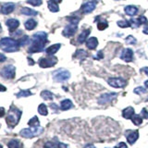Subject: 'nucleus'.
I'll return each mask as SVG.
<instances>
[{
	"mask_svg": "<svg viewBox=\"0 0 148 148\" xmlns=\"http://www.w3.org/2000/svg\"><path fill=\"white\" fill-rule=\"evenodd\" d=\"M47 43V34L45 32H38L32 37V45L30 46V53H37L43 51L45 44Z\"/></svg>",
	"mask_w": 148,
	"mask_h": 148,
	"instance_id": "nucleus-1",
	"label": "nucleus"
},
{
	"mask_svg": "<svg viewBox=\"0 0 148 148\" xmlns=\"http://www.w3.org/2000/svg\"><path fill=\"white\" fill-rule=\"evenodd\" d=\"M0 48H1L3 51L7 52V53L16 52L19 50L20 45L18 43V40L12 39V38H9V37H5L0 40Z\"/></svg>",
	"mask_w": 148,
	"mask_h": 148,
	"instance_id": "nucleus-2",
	"label": "nucleus"
},
{
	"mask_svg": "<svg viewBox=\"0 0 148 148\" xmlns=\"http://www.w3.org/2000/svg\"><path fill=\"white\" fill-rule=\"evenodd\" d=\"M20 116H22V111L19 110V109L16 107H12L9 110V112H8L7 118H6L7 124L9 126L10 128H13L20 121Z\"/></svg>",
	"mask_w": 148,
	"mask_h": 148,
	"instance_id": "nucleus-3",
	"label": "nucleus"
},
{
	"mask_svg": "<svg viewBox=\"0 0 148 148\" xmlns=\"http://www.w3.org/2000/svg\"><path fill=\"white\" fill-rule=\"evenodd\" d=\"M43 132H44L43 128H41V127H35V128H32V129H23L20 130V134L24 138H32L41 134Z\"/></svg>",
	"mask_w": 148,
	"mask_h": 148,
	"instance_id": "nucleus-4",
	"label": "nucleus"
},
{
	"mask_svg": "<svg viewBox=\"0 0 148 148\" xmlns=\"http://www.w3.org/2000/svg\"><path fill=\"white\" fill-rule=\"evenodd\" d=\"M54 80L57 82H65L67 80H69L70 77V73L66 70H58L57 71H55L53 73Z\"/></svg>",
	"mask_w": 148,
	"mask_h": 148,
	"instance_id": "nucleus-5",
	"label": "nucleus"
},
{
	"mask_svg": "<svg viewBox=\"0 0 148 148\" xmlns=\"http://www.w3.org/2000/svg\"><path fill=\"white\" fill-rule=\"evenodd\" d=\"M0 73L5 79H13L16 74V68L13 65H7L3 68Z\"/></svg>",
	"mask_w": 148,
	"mask_h": 148,
	"instance_id": "nucleus-6",
	"label": "nucleus"
},
{
	"mask_svg": "<svg viewBox=\"0 0 148 148\" xmlns=\"http://www.w3.org/2000/svg\"><path fill=\"white\" fill-rule=\"evenodd\" d=\"M57 62V58L55 57H44L39 60V66L41 68H50L56 65Z\"/></svg>",
	"mask_w": 148,
	"mask_h": 148,
	"instance_id": "nucleus-7",
	"label": "nucleus"
},
{
	"mask_svg": "<svg viewBox=\"0 0 148 148\" xmlns=\"http://www.w3.org/2000/svg\"><path fill=\"white\" fill-rule=\"evenodd\" d=\"M107 82L110 86L114 88H123L126 86L127 82L121 78H109L107 80Z\"/></svg>",
	"mask_w": 148,
	"mask_h": 148,
	"instance_id": "nucleus-8",
	"label": "nucleus"
},
{
	"mask_svg": "<svg viewBox=\"0 0 148 148\" xmlns=\"http://www.w3.org/2000/svg\"><path fill=\"white\" fill-rule=\"evenodd\" d=\"M117 94L116 93H108V94H103L98 98V104L100 105H105L107 103L111 102V101L116 98Z\"/></svg>",
	"mask_w": 148,
	"mask_h": 148,
	"instance_id": "nucleus-9",
	"label": "nucleus"
},
{
	"mask_svg": "<svg viewBox=\"0 0 148 148\" xmlns=\"http://www.w3.org/2000/svg\"><path fill=\"white\" fill-rule=\"evenodd\" d=\"M78 29V25L74 24V23H70L68 26H66V28L64 29V31L62 32V34L65 37H71L75 34L76 31Z\"/></svg>",
	"mask_w": 148,
	"mask_h": 148,
	"instance_id": "nucleus-10",
	"label": "nucleus"
},
{
	"mask_svg": "<svg viewBox=\"0 0 148 148\" xmlns=\"http://www.w3.org/2000/svg\"><path fill=\"white\" fill-rule=\"evenodd\" d=\"M120 58L125 62H130L133 59V51L130 48H125L122 50Z\"/></svg>",
	"mask_w": 148,
	"mask_h": 148,
	"instance_id": "nucleus-11",
	"label": "nucleus"
},
{
	"mask_svg": "<svg viewBox=\"0 0 148 148\" xmlns=\"http://www.w3.org/2000/svg\"><path fill=\"white\" fill-rule=\"evenodd\" d=\"M95 7H96V2L95 1H87L84 4H82L81 9H82V11L83 12V13L87 14V13H90V12H92V11H94Z\"/></svg>",
	"mask_w": 148,
	"mask_h": 148,
	"instance_id": "nucleus-12",
	"label": "nucleus"
},
{
	"mask_svg": "<svg viewBox=\"0 0 148 148\" xmlns=\"http://www.w3.org/2000/svg\"><path fill=\"white\" fill-rule=\"evenodd\" d=\"M6 24H7L8 30H9V32L12 33L13 32H15L17 28L20 26V22L18 20H15V19H9V20H7Z\"/></svg>",
	"mask_w": 148,
	"mask_h": 148,
	"instance_id": "nucleus-13",
	"label": "nucleus"
},
{
	"mask_svg": "<svg viewBox=\"0 0 148 148\" xmlns=\"http://www.w3.org/2000/svg\"><path fill=\"white\" fill-rule=\"evenodd\" d=\"M15 9V4L13 3H6L3 4L1 7V12L3 14H10L11 12H13V10Z\"/></svg>",
	"mask_w": 148,
	"mask_h": 148,
	"instance_id": "nucleus-14",
	"label": "nucleus"
},
{
	"mask_svg": "<svg viewBox=\"0 0 148 148\" xmlns=\"http://www.w3.org/2000/svg\"><path fill=\"white\" fill-rule=\"evenodd\" d=\"M98 45V40L95 37H90L88 38V40L86 41V46L89 49L94 50L96 48V46Z\"/></svg>",
	"mask_w": 148,
	"mask_h": 148,
	"instance_id": "nucleus-15",
	"label": "nucleus"
},
{
	"mask_svg": "<svg viewBox=\"0 0 148 148\" xmlns=\"http://www.w3.org/2000/svg\"><path fill=\"white\" fill-rule=\"evenodd\" d=\"M139 137V132L138 130H134V132H130L128 135H127V140H128L130 145H132L137 141Z\"/></svg>",
	"mask_w": 148,
	"mask_h": 148,
	"instance_id": "nucleus-16",
	"label": "nucleus"
},
{
	"mask_svg": "<svg viewBox=\"0 0 148 148\" xmlns=\"http://www.w3.org/2000/svg\"><path fill=\"white\" fill-rule=\"evenodd\" d=\"M60 45L59 44H56V45H51V46H49V47H47L45 49V53L47 54V55H49V56H53L54 54H56L58 50H59V48H60Z\"/></svg>",
	"mask_w": 148,
	"mask_h": 148,
	"instance_id": "nucleus-17",
	"label": "nucleus"
},
{
	"mask_svg": "<svg viewBox=\"0 0 148 148\" xmlns=\"http://www.w3.org/2000/svg\"><path fill=\"white\" fill-rule=\"evenodd\" d=\"M122 116L125 118H128V120H132V118L134 116V109L132 107L125 108L124 110L122 111Z\"/></svg>",
	"mask_w": 148,
	"mask_h": 148,
	"instance_id": "nucleus-18",
	"label": "nucleus"
},
{
	"mask_svg": "<svg viewBox=\"0 0 148 148\" xmlns=\"http://www.w3.org/2000/svg\"><path fill=\"white\" fill-rule=\"evenodd\" d=\"M125 13L129 16H135L138 13V8L135 6H127L125 7Z\"/></svg>",
	"mask_w": 148,
	"mask_h": 148,
	"instance_id": "nucleus-19",
	"label": "nucleus"
},
{
	"mask_svg": "<svg viewBox=\"0 0 148 148\" xmlns=\"http://www.w3.org/2000/svg\"><path fill=\"white\" fill-rule=\"evenodd\" d=\"M24 26L28 31H32V30H33L37 26V22L36 20H34L33 19H29L27 22L24 23Z\"/></svg>",
	"mask_w": 148,
	"mask_h": 148,
	"instance_id": "nucleus-20",
	"label": "nucleus"
},
{
	"mask_svg": "<svg viewBox=\"0 0 148 148\" xmlns=\"http://www.w3.org/2000/svg\"><path fill=\"white\" fill-rule=\"evenodd\" d=\"M72 102H71L70 100L69 99H65V100H63L61 101V103H60V107L62 110H68V109H70L72 107Z\"/></svg>",
	"mask_w": 148,
	"mask_h": 148,
	"instance_id": "nucleus-21",
	"label": "nucleus"
},
{
	"mask_svg": "<svg viewBox=\"0 0 148 148\" xmlns=\"http://www.w3.org/2000/svg\"><path fill=\"white\" fill-rule=\"evenodd\" d=\"M7 147L8 148H23V145L19 140H15V139H13V140L8 142Z\"/></svg>",
	"mask_w": 148,
	"mask_h": 148,
	"instance_id": "nucleus-22",
	"label": "nucleus"
},
{
	"mask_svg": "<svg viewBox=\"0 0 148 148\" xmlns=\"http://www.w3.org/2000/svg\"><path fill=\"white\" fill-rule=\"evenodd\" d=\"M47 6H48L49 10L51 11V12H57V11H59V7H58L57 3L55 2L54 0H49V1L47 2Z\"/></svg>",
	"mask_w": 148,
	"mask_h": 148,
	"instance_id": "nucleus-23",
	"label": "nucleus"
},
{
	"mask_svg": "<svg viewBox=\"0 0 148 148\" xmlns=\"http://www.w3.org/2000/svg\"><path fill=\"white\" fill-rule=\"evenodd\" d=\"M89 34H90V30H85V31H83L78 37V43L83 44L84 42L86 41V38L88 37Z\"/></svg>",
	"mask_w": 148,
	"mask_h": 148,
	"instance_id": "nucleus-24",
	"label": "nucleus"
},
{
	"mask_svg": "<svg viewBox=\"0 0 148 148\" xmlns=\"http://www.w3.org/2000/svg\"><path fill=\"white\" fill-rule=\"evenodd\" d=\"M22 13L26 15V16H36L38 15V12L35 11L34 9H32V8H29V7H22Z\"/></svg>",
	"mask_w": 148,
	"mask_h": 148,
	"instance_id": "nucleus-25",
	"label": "nucleus"
},
{
	"mask_svg": "<svg viewBox=\"0 0 148 148\" xmlns=\"http://www.w3.org/2000/svg\"><path fill=\"white\" fill-rule=\"evenodd\" d=\"M39 123L40 121L39 120H38V118L36 116H34L32 118H31V120H29L28 124L30 127H32V128H35V127H39Z\"/></svg>",
	"mask_w": 148,
	"mask_h": 148,
	"instance_id": "nucleus-26",
	"label": "nucleus"
},
{
	"mask_svg": "<svg viewBox=\"0 0 148 148\" xmlns=\"http://www.w3.org/2000/svg\"><path fill=\"white\" fill-rule=\"evenodd\" d=\"M41 96L42 98H44L45 100H53L54 98L53 94L49 91H43L41 93Z\"/></svg>",
	"mask_w": 148,
	"mask_h": 148,
	"instance_id": "nucleus-27",
	"label": "nucleus"
},
{
	"mask_svg": "<svg viewBox=\"0 0 148 148\" xmlns=\"http://www.w3.org/2000/svg\"><path fill=\"white\" fill-rule=\"evenodd\" d=\"M38 112L39 114H41L42 116H46L47 115V107L45 105V104H41L39 107H38Z\"/></svg>",
	"mask_w": 148,
	"mask_h": 148,
	"instance_id": "nucleus-28",
	"label": "nucleus"
},
{
	"mask_svg": "<svg viewBox=\"0 0 148 148\" xmlns=\"http://www.w3.org/2000/svg\"><path fill=\"white\" fill-rule=\"evenodd\" d=\"M87 57V52L86 51H84V50L82 49H79L76 51L75 55H74V57H77V58H84V57Z\"/></svg>",
	"mask_w": 148,
	"mask_h": 148,
	"instance_id": "nucleus-29",
	"label": "nucleus"
},
{
	"mask_svg": "<svg viewBox=\"0 0 148 148\" xmlns=\"http://www.w3.org/2000/svg\"><path fill=\"white\" fill-rule=\"evenodd\" d=\"M18 43L20 45V46H24L25 45H27L30 43V39H29V37L27 35H25L22 38H20V39L18 40Z\"/></svg>",
	"mask_w": 148,
	"mask_h": 148,
	"instance_id": "nucleus-30",
	"label": "nucleus"
},
{
	"mask_svg": "<svg viewBox=\"0 0 148 148\" xmlns=\"http://www.w3.org/2000/svg\"><path fill=\"white\" fill-rule=\"evenodd\" d=\"M132 120L135 125H140L142 122H143V118L139 115H134L132 118Z\"/></svg>",
	"mask_w": 148,
	"mask_h": 148,
	"instance_id": "nucleus-31",
	"label": "nucleus"
},
{
	"mask_svg": "<svg viewBox=\"0 0 148 148\" xmlns=\"http://www.w3.org/2000/svg\"><path fill=\"white\" fill-rule=\"evenodd\" d=\"M118 25L120 28H127L132 26L130 22H128V20H120V22H118Z\"/></svg>",
	"mask_w": 148,
	"mask_h": 148,
	"instance_id": "nucleus-32",
	"label": "nucleus"
},
{
	"mask_svg": "<svg viewBox=\"0 0 148 148\" xmlns=\"http://www.w3.org/2000/svg\"><path fill=\"white\" fill-rule=\"evenodd\" d=\"M30 95H32V93L28 91V90H22V91H20L19 94H17V97H26V96H30Z\"/></svg>",
	"mask_w": 148,
	"mask_h": 148,
	"instance_id": "nucleus-33",
	"label": "nucleus"
},
{
	"mask_svg": "<svg viewBox=\"0 0 148 148\" xmlns=\"http://www.w3.org/2000/svg\"><path fill=\"white\" fill-rule=\"evenodd\" d=\"M27 3L33 7H38V6H41L43 2H42V0H28Z\"/></svg>",
	"mask_w": 148,
	"mask_h": 148,
	"instance_id": "nucleus-34",
	"label": "nucleus"
},
{
	"mask_svg": "<svg viewBox=\"0 0 148 148\" xmlns=\"http://www.w3.org/2000/svg\"><path fill=\"white\" fill-rule=\"evenodd\" d=\"M126 43L129 45H135L136 44V39L132 35H129L126 38Z\"/></svg>",
	"mask_w": 148,
	"mask_h": 148,
	"instance_id": "nucleus-35",
	"label": "nucleus"
},
{
	"mask_svg": "<svg viewBox=\"0 0 148 148\" xmlns=\"http://www.w3.org/2000/svg\"><path fill=\"white\" fill-rule=\"evenodd\" d=\"M134 93L137 95H142V94H146V89L143 87H137L134 89Z\"/></svg>",
	"mask_w": 148,
	"mask_h": 148,
	"instance_id": "nucleus-36",
	"label": "nucleus"
},
{
	"mask_svg": "<svg viewBox=\"0 0 148 148\" xmlns=\"http://www.w3.org/2000/svg\"><path fill=\"white\" fill-rule=\"evenodd\" d=\"M107 26L108 25H107V22H101L97 24V28H98V30H100V31H103V30H105V28H107Z\"/></svg>",
	"mask_w": 148,
	"mask_h": 148,
	"instance_id": "nucleus-37",
	"label": "nucleus"
},
{
	"mask_svg": "<svg viewBox=\"0 0 148 148\" xmlns=\"http://www.w3.org/2000/svg\"><path fill=\"white\" fill-rule=\"evenodd\" d=\"M138 20H139V23H140V25L143 24V25H147L148 24V20L147 19L145 18V16H141L138 18Z\"/></svg>",
	"mask_w": 148,
	"mask_h": 148,
	"instance_id": "nucleus-38",
	"label": "nucleus"
},
{
	"mask_svg": "<svg viewBox=\"0 0 148 148\" xmlns=\"http://www.w3.org/2000/svg\"><path fill=\"white\" fill-rule=\"evenodd\" d=\"M58 146H57V145L54 142H47L45 143V145L44 146V148H57Z\"/></svg>",
	"mask_w": 148,
	"mask_h": 148,
	"instance_id": "nucleus-39",
	"label": "nucleus"
},
{
	"mask_svg": "<svg viewBox=\"0 0 148 148\" xmlns=\"http://www.w3.org/2000/svg\"><path fill=\"white\" fill-rule=\"evenodd\" d=\"M68 20L70 22V23H74V24H78L79 22V19L76 18V17H70V18H68Z\"/></svg>",
	"mask_w": 148,
	"mask_h": 148,
	"instance_id": "nucleus-40",
	"label": "nucleus"
},
{
	"mask_svg": "<svg viewBox=\"0 0 148 148\" xmlns=\"http://www.w3.org/2000/svg\"><path fill=\"white\" fill-rule=\"evenodd\" d=\"M141 114H142V116H143V118H148V111H147L146 108H143Z\"/></svg>",
	"mask_w": 148,
	"mask_h": 148,
	"instance_id": "nucleus-41",
	"label": "nucleus"
},
{
	"mask_svg": "<svg viewBox=\"0 0 148 148\" xmlns=\"http://www.w3.org/2000/svg\"><path fill=\"white\" fill-rule=\"evenodd\" d=\"M115 148H127V145L125 143H120L118 145L115 146Z\"/></svg>",
	"mask_w": 148,
	"mask_h": 148,
	"instance_id": "nucleus-42",
	"label": "nucleus"
},
{
	"mask_svg": "<svg viewBox=\"0 0 148 148\" xmlns=\"http://www.w3.org/2000/svg\"><path fill=\"white\" fill-rule=\"evenodd\" d=\"M6 59H7V57H6L5 55L0 53V62H4V61H6Z\"/></svg>",
	"mask_w": 148,
	"mask_h": 148,
	"instance_id": "nucleus-43",
	"label": "nucleus"
},
{
	"mask_svg": "<svg viewBox=\"0 0 148 148\" xmlns=\"http://www.w3.org/2000/svg\"><path fill=\"white\" fill-rule=\"evenodd\" d=\"M5 116V109L3 107H0V118H2Z\"/></svg>",
	"mask_w": 148,
	"mask_h": 148,
	"instance_id": "nucleus-44",
	"label": "nucleus"
},
{
	"mask_svg": "<svg viewBox=\"0 0 148 148\" xmlns=\"http://www.w3.org/2000/svg\"><path fill=\"white\" fill-rule=\"evenodd\" d=\"M57 146H58V148H69L67 145H65V143H59Z\"/></svg>",
	"mask_w": 148,
	"mask_h": 148,
	"instance_id": "nucleus-45",
	"label": "nucleus"
},
{
	"mask_svg": "<svg viewBox=\"0 0 148 148\" xmlns=\"http://www.w3.org/2000/svg\"><path fill=\"white\" fill-rule=\"evenodd\" d=\"M103 53H102V51H99L98 53H97V57H96V58H98V59H101V58H103Z\"/></svg>",
	"mask_w": 148,
	"mask_h": 148,
	"instance_id": "nucleus-46",
	"label": "nucleus"
},
{
	"mask_svg": "<svg viewBox=\"0 0 148 148\" xmlns=\"http://www.w3.org/2000/svg\"><path fill=\"white\" fill-rule=\"evenodd\" d=\"M141 71H142V72H143V73H145L146 75H148V68L147 67L143 68V69L141 70Z\"/></svg>",
	"mask_w": 148,
	"mask_h": 148,
	"instance_id": "nucleus-47",
	"label": "nucleus"
},
{
	"mask_svg": "<svg viewBox=\"0 0 148 148\" xmlns=\"http://www.w3.org/2000/svg\"><path fill=\"white\" fill-rule=\"evenodd\" d=\"M6 90H7L6 87H5V86H3V85H1V84H0V92H5Z\"/></svg>",
	"mask_w": 148,
	"mask_h": 148,
	"instance_id": "nucleus-48",
	"label": "nucleus"
},
{
	"mask_svg": "<svg viewBox=\"0 0 148 148\" xmlns=\"http://www.w3.org/2000/svg\"><path fill=\"white\" fill-rule=\"evenodd\" d=\"M28 61H29V64L30 65H34V62H33V60H32V58H28Z\"/></svg>",
	"mask_w": 148,
	"mask_h": 148,
	"instance_id": "nucleus-49",
	"label": "nucleus"
},
{
	"mask_svg": "<svg viewBox=\"0 0 148 148\" xmlns=\"http://www.w3.org/2000/svg\"><path fill=\"white\" fill-rule=\"evenodd\" d=\"M143 33H145V34H148V26H146L145 29L143 30Z\"/></svg>",
	"mask_w": 148,
	"mask_h": 148,
	"instance_id": "nucleus-50",
	"label": "nucleus"
},
{
	"mask_svg": "<svg viewBox=\"0 0 148 148\" xmlns=\"http://www.w3.org/2000/svg\"><path fill=\"white\" fill-rule=\"evenodd\" d=\"M83 148H95L93 145H86L85 146H84Z\"/></svg>",
	"mask_w": 148,
	"mask_h": 148,
	"instance_id": "nucleus-51",
	"label": "nucleus"
},
{
	"mask_svg": "<svg viewBox=\"0 0 148 148\" xmlns=\"http://www.w3.org/2000/svg\"><path fill=\"white\" fill-rule=\"evenodd\" d=\"M145 86L148 89V81H146V82H145Z\"/></svg>",
	"mask_w": 148,
	"mask_h": 148,
	"instance_id": "nucleus-52",
	"label": "nucleus"
},
{
	"mask_svg": "<svg viewBox=\"0 0 148 148\" xmlns=\"http://www.w3.org/2000/svg\"><path fill=\"white\" fill-rule=\"evenodd\" d=\"M54 1L56 2V3H60V2L62 1V0H54Z\"/></svg>",
	"mask_w": 148,
	"mask_h": 148,
	"instance_id": "nucleus-53",
	"label": "nucleus"
},
{
	"mask_svg": "<svg viewBox=\"0 0 148 148\" xmlns=\"http://www.w3.org/2000/svg\"><path fill=\"white\" fill-rule=\"evenodd\" d=\"M0 148H3V146H2L1 145H0Z\"/></svg>",
	"mask_w": 148,
	"mask_h": 148,
	"instance_id": "nucleus-54",
	"label": "nucleus"
},
{
	"mask_svg": "<svg viewBox=\"0 0 148 148\" xmlns=\"http://www.w3.org/2000/svg\"><path fill=\"white\" fill-rule=\"evenodd\" d=\"M0 31H1V26H0Z\"/></svg>",
	"mask_w": 148,
	"mask_h": 148,
	"instance_id": "nucleus-55",
	"label": "nucleus"
}]
</instances>
